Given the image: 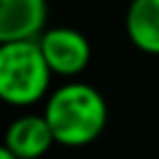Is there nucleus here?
<instances>
[{"label":"nucleus","instance_id":"20e7f679","mask_svg":"<svg viewBox=\"0 0 159 159\" xmlns=\"http://www.w3.org/2000/svg\"><path fill=\"white\" fill-rule=\"evenodd\" d=\"M47 26V0H0V42L38 40Z\"/></svg>","mask_w":159,"mask_h":159},{"label":"nucleus","instance_id":"f03ea898","mask_svg":"<svg viewBox=\"0 0 159 159\" xmlns=\"http://www.w3.org/2000/svg\"><path fill=\"white\" fill-rule=\"evenodd\" d=\"M52 68L38 40L0 45V96L10 105H33L47 94Z\"/></svg>","mask_w":159,"mask_h":159},{"label":"nucleus","instance_id":"0eeeda50","mask_svg":"<svg viewBox=\"0 0 159 159\" xmlns=\"http://www.w3.org/2000/svg\"><path fill=\"white\" fill-rule=\"evenodd\" d=\"M0 159H19V157H16L14 152H10L7 148H2V150H0Z\"/></svg>","mask_w":159,"mask_h":159},{"label":"nucleus","instance_id":"423d86ee","mask_svg":"<svg viewBox=\"0 0 159 159\" xmlns=\"http://www.w3.org/2000/svg\"><path fill=\"white\" fill-rule=\"evenodd\" d=\"M124 26L131 45L159 56V0H131Z\"/></svg>","mask_w":159,"mask_h":159},{"label":"nucleus","instance_id":"f257e3e1","mask_svg":"<svg viewBox=\"0 0 159 159\" xmlns=\"http://www.w3.org/2000/svg\"><path fill=\"white\" fill-rule=\"evenodd\" d=\"M45 119L59 145L82 148L101 136L108 122V108L98 89L84 82H73L52 94Z\"/></svg>","mask_w":159,"mask_h":159},{"label":"nucleus","instance_id":"39448f33","mask_svg":"<svg viewBox=\"0 0 159 159\" xmlns=\"http://www.w3.org/2000/svg\"><path fill=\"white\" fill-rule=\"evenodd\" d=\"M54 143V134L45 115H24L12 122L5 134V148L19 159H38Z\"/></svg>","mask_w":159,"mask_h":159},{"label":"nucleus","instance_id":"7ed1b4c3","mask_svg":"<svg viewBox=\"0 0 159 159\" xmlns=\"http://www.w3.org/2000/svg\"><path fill=\"white\" fill-rule=\"evenodd\" d=\"M38 42H40V49L45 54L52 73L63 75V77L80 75L91 61L89 40L80 30L68 28V26L47 28L38 38Z\"/></svg>","mask_w":159,"mask_h":159}]
</instances>
